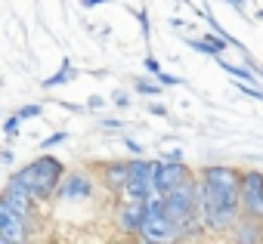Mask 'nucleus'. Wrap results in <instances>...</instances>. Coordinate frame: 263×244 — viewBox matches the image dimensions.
<instances>
[{
  "mask_svg": "<svg viewBox=\"0 0 263 244\" xmlns=\"http://www.w3.org/2000/svg\"><path fill=\"white\" fill-rule=\"evenodd\" d=\"M198 213L204 232L229 235L245 216L241 210V170L232 164L198 167Z\"/></svg>",
  "mask_w": 263,
  "mask_h": 244,
  "instance_id": "1",
  "label": "nucleus"
},
{
  "mask_svg": "<svg viewBox=\"0 0 263 244\" xmlns=\"http://www.w3.org/2000/svg\"><path fill=\"white\" fill-rule=\"evenodd\" d=\"M65 173H68V170H65V164H62L59 158H53V155H41V158L28 161L25 167H19L10 179H16L19 186H25V189L44 204V201L56 198V192H59Z\"/></svg>",
  "mask_w": 263,
  "mask_h": 244,
  "instance_id": "2",
  "label": "nucleus"
},
{
  "mask_svg": "<svg viewBox=\"0 0 263 244\" xmlns=\"http://www.w3.org/2000/svg\"><path fill=\"white\" fill-rule=\"evenodd\" d=\"M140 241L146 244H167V241H183V229L180 222L167 213V204H164V195H149L146 198V219L140 226Z\"/></svg>",
  "mask_w": 263,
  "mask_h": 244,
  "instance_id": "3",
  "label": "nucleus"
},
{
  "mask_svg": "<svg viewBox=\"0 0 263 244\" xmlns=\"http://www.w3.org/2000/svg\"><path fill=\"white\" fill-rule=\"evenodd\" d=\"M127 167H130V179H127V189H124L127 198L146 201L149 195H155V167H158L155 158H143V155L127 158Z\"/></svg>",
  "mask_w": 263,
  "mask_h": 244,
  "instance_id": "4",
  "label": "nucleus"
},
{
  "mask_svg": "<svg viewBox=\"0 0 263 244\" xmlns=\"http://www.w3.org/2000/svg\"><path fill=\"white\" fill-rule=\"evenodd\" d=\"M37 232L34 216L13 210L7 201H0V241L4 244H25Z\"/></svg>",
  "mask_w": 263,
  "mask_h": 244,
  "instance_id": "5",
  "label": "nucleus"
},
{
  "mask_svg": "<svg viewBox=\"0 0 263 244\" xmlns=\"http://www.w3.org/2000/svg\"><path fill=\"white\" fill-rule=\"evenodd\" d=\"M99 179V176H96ZM87 170H68L65 173V179H62V186H59V192H56V198L59 201H74V204H84V201H93L96 198V182Z\"/></svg>",
  "mask_w": 263,
  "mask_h": 244,
  "instance_id": "6",
  "label": "nucleus"
},
{
  "mask_svg": "<svg viewBox=\"0 0 263 244\" xmlns=\"http://www.w3.org/2000/svg\"><path fill=\"white\" fill-rule=\"evenodd\" d=\"M115 229L127 238H137L140 235V226L146 219V201H137V198H127L121 195V201L115 204Z\"/></svg>",
  "mask_w": 263,
  "mask_h": 244,
  "instance_id": "7",
  "label": "nucleus"
},
{
  "mask_svg": "<svg viewBox=\"0 0 263 244\" xmlns=\"http://www.w3.org/2000/svg\"><path fill=\"white\" fill-rule=\"evenodd\" d=\"M241 210L245 216L263 219V170H241Z\"/></svg>",
  "mask_w": 263,
  "mask_h": 244,
  "instance_id": "8",
  "label": "nucleus"
},
{
  "mask_svg": "<svg viewBox=\"0 0 263 244\" xmlns=\"http://www.w3.org/2000/svg\"><path fill=\"white\" fill-rule=\"evenodd\" d=\"M198 170H192L186 161H158V167H155V192L158 195H167V192H174L180 182H186L189 176H195Z\"/></svg>",
  "mask_w": 263,
  "mask_h": 244,
  "instance_id": "9",
  "label": "nucleus"
},
{
  "mask_svg": "<svg viewBox=\"0 0 263 244\" xmlns=\"http://www.w3.org/2000/svg\"><path fill=\"white\" fill-rule=\"evenodd\" d=\"M96 176H99V186L111 195H124L127 189V179H130V167L127 161H102L96 167Z\"/></svg>",
  "mask_w": 263,
  "mask_h": 244,
  "instance_id": "10",
  "label": "nucleus"
},
{
  "mask_svg": "<svg viewBox=\"0 0 263 244\" xmlns=\"http://www.w3.org/2000/svg\"><path fill=\"white\" fill-rule=\"evenodd\" d=\"M0 201H7L13 210H19V213H28V216H37V198L25 189V186H19L16 179H7V186H4V195H0Z\"/></svg>",
  "mask_w": 263,
  "mask_h": 244,
  "instance_id": "11",
  "label": "nucleus"
},
{
  "mask_svg": "<svg viewBox=\"0 0 263 244\" xmlns=\"http://www.w3.org/2000/svg\"><path fill=\"white\" fill-rule=\"evenodd\" d=\"M229 238L238 241V244H257V241H263V219L241 216V219L235 222V229L229 232Z\"/></svg>",
  "mask_w": 263,
  "mask_h": 244,
  "instance_id": "12",
  "label": "nucleus"
},
{
  "mask_svg": "<svg viewBox=\"0 0 263 244\" xmlns=\"http://www.w3.org/2000/svg\"><path fill=\"white\" fill-rule=\"evenodd\" d=\"M78 77H81V71L71 65V59H62L59 71H56V74H50V77H47L41 87H44V90H56V87H65V84H74Z\"/></svg>",
  "mask_w": 263,
  "mask_h": 244,
  "instance_id": "13",
  "label": "nucleus"
},
{
  "mask_svg": "<svg viewBox=\"0 0 263 244\" xmlns=\"http://www.w3.org/2000/svg\"><path fill=\"white\" fill-rule=\"evenodd\" d=\"M217 65H220L223 71H229V74H232L235 80H241V84H251V87H257V84H260V80H257L260 74H257L251 65H248V68H245V65H232V62H226V59H220V56H217Z\"/></svg>",
  "mask_w": 263,
  "mask_h": 244,
  "instance_id": "14",
  "label": "nucleus"
},
{
  "mask_svg": "<svg viewBox=\"0 0 263 244\" xmlns=\"http://www.w3.org/2000/svg\"><path fill=\"white\" fill-rule=\"evenodd\" d=\"M134 90L143 93V96H158V93L164 90V84H161L155 74H149V77H137V80H134Z\"/></svg>",
  "mask_w": 263,
  "mask_h": 244,
  "instance_id": "15",
  "label": "nucleus"
},
{
  "mask_svg": "<svg viewBox=\"0 0 263 244\" xmlns=\"http://www.w3.org/2000/svg\"><path fill=\"white\" fill-rule=\"evenodd\" d=\"M186 44L195 50V53H204V56H211V59H217V56H223V50L217 47V44H211L204 34L201 37H186Z\"/></svg>",
  "mask_w": 263,
  "mask_h": 244,
  "instance_id": "16",
  "label": "nucleus"
},
{
  "mask_svg": "<svg viewBox=\"0 0 263 244\" xmlns=\"http://www.w3.org/2000/svg\"><path fill=\"white\" fill-rule=\"evenodd\" d=\"M22 124H25V120H22L19 114H10V117L4 120V136H7V139H16L19 130H22Z\"/></svg>",
  "mask_w": 263,
  "mask_h": 244,
  "instance_id": "17",
  "label": "nucleus"
},
{
  "mask_svg": "<svg viewBox=\"0 0 263 244\" xmlns=\"http://www.w3.org/2000/svg\"><path fill=\"white\" fill-rule=\"evenodd\" d=\"M68 139V133L65 130H59V133H53V136H47V139H41V152H50V149H56V146H62Z\"/></svg>",
  "mask_w": 263,
  "mask_h": 244,
  "instance_id": "18",
  "label": "nucleus"
},
{
  "mask_svg": "<svg viewBox=\"0 0 263 244\" xmlns=\"http://www.w3.org/2000/svg\"><path fill=\"white\" fill-rule=\"evenodd\" d=\"M16 114H19L22 120H31V117H41V114H44V105H22Z\"/></svg>",
  "mask_w": 263,
  "mask_h": 244,
  "instance_id": "19",
  "label": "nucleus"
},
{
  "mask_svg": "<svg viewBox=\"0 0 263 244\" xmlns=\"http://www.w3.org/2000/svg\"><path fill=\"white\" fill-rule=\"evenodd\" d=\"M134 16L140 19V25H143V34L149 37V34H152V22H149V13H146V10H134Z\"/></svg>",
  "mask_w": 263,
  "mask_h": 244,
  "instance_id": "20",
  "label": "nucleus"
},
{
  "mask_svg": "<svg viewBox=\"0 0 263 244\" xmlns=\"http://www.w3.org/2000/svg\"><path fill=\"white\" fill-rule=\"evenodd\" d=\"M111 102H115L118 108H130V93H124V90H115V93H111Z\"/></svg>",
  "mask_w": 263,
  "mask_h": 244,
  "instance_id": "21",
  "label": "nucleus"
},
{
  "mask_svg": "<svg viewBox=\"0 0 263 244\" xmlns=\"http://www.w3.org/2000/svg\"><path fill=\"white\" fill-rule=\"evenodd\" d=\"M238 90H241L245 96H251V99L263 102V90H257V87H251V84H241V80H238Z\"/></svg>",
  "mask_w": 263,
  "mask_h": 244,
  "instance_id": "22",
  "label": "nucleus"
},
{
  "mask_svg": "<svg viewBox=\"0 0 263 244\" xmlns=\"http://www.w3.org/2000/svg\"><path fill=\"white\" fill-rule=\"evenodd\" d=\"M99 124H102L105 130H124V120H118V117H102Z\"/></svg>",
  "mask_w": 263,
  "mask_h": 244,
  "instance_id": "23",
  "label": "nucleus"
},
{
  "mask_svg": "<svg viewBox=\"0 0 263 244\" xmlns=\"http://www.w3.org/2000/svg\"><path fill=\"white\" fill-rule=\"evenodd\" d=\"M155 77H158V80H161V84H164V87H177V84H183V80H180V77H174V74H167V71H158V74H155Z\"/></svg>",
  "mask_w": 263,
  "mask_h": 244,
  "instance_id": "24",
  "label": "nucleus"
},
{
  "mask_svg": "<svg viewBox=\"0 0 263 244\" xmlns=\"http://www.w3.org/2000/svg\"><path fill=\"white\" fill-rule=\"evenodd\" d=\"M143 65H146V71H149V74H158V71H161V65H158V59H155L152 53L146 56V62H143Z\"/></svg>",
  "mask_w": 263,
  "mask_h": 244,
  "instance_id": "25",
  "label": "nucleus"
},
{
  "mask_svg": "<svg viewBox=\"0 0 263 244\" xmlns=\"http://www.w3.org/2000/svg\"><path fill=\"white\" fill-rule=\"evenodd\" d=\"M124 149H127V152H134V155H143V146H140L137 139H130V136H124Z\"/></svg>",
  "mask_w": 263,
  "mask_h": 244,
  "instance_id": "26",
  "label": "nucleus"
},
{
  "mask_svg": "<svg viewBox=\"0 0 263 244\" xmlns=\"http://www.w3.org/2000/svg\"><path fill=\"white\" fill-rule=\"evenodd\" d=\"M245 65H251V68H254V71H257V74L263 77V65H260V62H257V59H254L251 53H245Z\"/></svg>",
  "mask_w": 263,
  "mask_h": 244,
  "instance_id": "27",
  "label": "nucleus"
},
{
  "mask_svg": "<svg viewBox=\"0 0 263 244\" xmlns=\"http://www.w3.org/2000/svg\"><path fill=\"white\" fill-rule=\"evenodd\" d=\"M87 105L99 111V108H105V99H102V96H90V99H87Z\"/></svg>",
  "mask_w": 263,
  "mask_h": 244,
  "instance_id": "28",
  "label": "nucleus"
},
{
  "mask_svg": "<svg viewBox=\"0 0 263 244\" xmlns=\"http://www.w3.org/2000/svg\"><path fill=\"white\" fill-rule=\"evenodd\" d=\"M149 111H152L155 117H167V105H158V102H155V105H149Z\"/></svg>",
  "mask_w": 263,
  "mask_h": 244,
  "instance_id": "29",
  "label": "nucleus"
},
{
  "mask_svg": "<svg viewBox=\"0 0 263 244\" xmlns=\"http://www.w3.org/2000/svg\"><path fill=\"white\" fill-rule=\"evenodd\" d=\"M102 4H108V0H81L84 10H96V7H102Z\"/></svg>",
  "mask_w": 263,
  "mask_h": 244,
  "instance_id": "30",
  "label": "nucleus"
},
{
  "mask_svg": "<svg viewBox=\"0 0 263 244\" xmlns=\"http://www.w3.org/2000/svg\"><path fill=\"white\" fill-rule=\"evenodd\" d=\"M161 158H167V161H183V152H180V149H174V152H164Z\"/></svg>",
  "mask_w": 263,
  "mask_h": 244,
  "instance_id": "31",
  "label": "nucleus"
},
{
  "mask_svg": "<svg viewBox=\"0 0 263 244\" xmlns=\"http://www.w3.org/2000/svg\"><path fill=\"white\" fill-rule=\"evenodd\" d=\"M226 4H229L235 13H241V16H245V0H226Z\"/></svg>",
  "mask_w": 263,
  "mask_h": 244,
  "instance_id": "32",
  "label": "nucleus"
},
{
  "mask_svg": "<svg viewBox=\"0 0 263 244\" xmlns=\"http://www.w3.org/2000/svg\"><path fill=\"white\" fill-rule=\"evenodd\" d=\"M0 161H4V164H13V161H16V155H13L10 149H4V152H0Z\"/></svg>",
  "mask_w": 263,
  "mask_h": 244,
  "instance_id": "33",
  "label": "nucleus"
},
{
  "mask_svg": "<svg viewBox=\"0 0 263 244\" xmlns=\"http://www.w3.org/2000/svg\"><path fill=\"white\" fill-rule=\"evenodd\" d=\"M180 4H186V7H192V0H180Z\"/></svg>",
  "mask_w": 263,
  "mask_h": 244,
  "instance_id": "34",
  "label": "nucleus"
},
{
  "mask_svg": "<svg viewBox=\"0 0 263 244\" xmlns=\"http://www.w3.org/2000/svg\"><path fill=\"white\" fill-rule=\"evenodd\" d=\"M257 19H263V10H260V13H257Z\"/></svg>",
  "mask_w": 263,
  "mask_h": 244,
  "instance_id": "35",
  "label": "nucleus"
}]
</instances>
